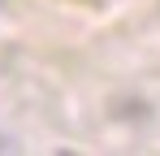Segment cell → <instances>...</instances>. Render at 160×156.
I'll return each instance as SVG.
<instances>
[]
</instances>
